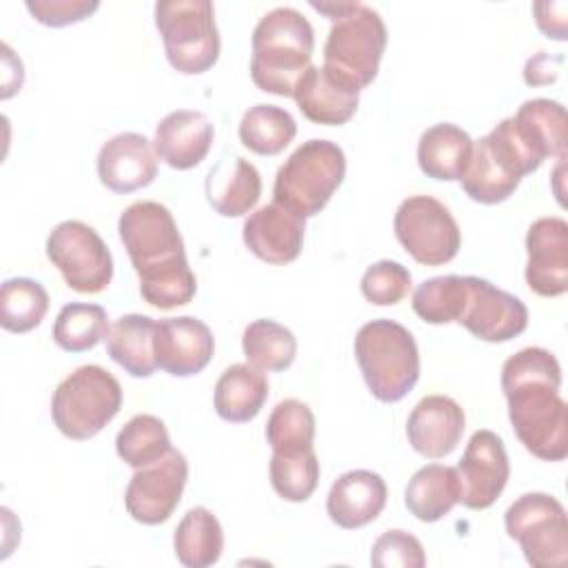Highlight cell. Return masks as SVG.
Listing matches in <instances>:
<instances>
[{"label": "cell", "instance_id": "6da1fadb", "mask_svg": "<svg viewBox=\"0 0 568 568\" xmlns=\"http://www.w3.org/2000/svg\"><path fill=\"white\" fill-rule=\"evenodd\" d=\"M559 386L561 366L546 348H521L501 366L513 430L524 448L544 462H561L568 455V408Z\"/></svg>", "mask_w": 568, "mask_h": 568}, {"label": "cell", "instance_id": "7a4b0ae2", "mask_svg": "<svg viewBox=\"0 0 568 568\" xmlns=\"http://www.w3.org/2000/svg\"><path fill=\"white\" fill-rule=\"evenodd\" d=\"M118 233L146 304L169 311L195 297L197 280L186 262L178 224L164 204L153 200L129 204L118 220Z\"/></svg>", "mask_w": 568, "mask_h": 568}, {"label": "cell", "instance_id": "3957f363", "mask_svg": "<svg viewBox=\"0 0 568 568\" xmlns=\"http://www.w3.org/2000/svg\"><path fill=\"white\" fill-rule=\"evenodd\" d=\"M315 31L306 16L293 7L264 13L251 36V80L260 91L293 98L304 71L311 67Z\"/></svg>", "mask_w": 568, "mask_h": 568}, {"label": "cell", "instance_id": "277c9868", "mask_svg": "<svg viewBox=\"0 0 568 568\" xmlns=\"http://www.w3.org/2000/svg\"><path fill=\"white\" fill-rule=\"evenodd\" d=\"M355 359L371 395L393 404L419 379V351L413 333L393 320L366 322L355 335Z\"/></svg>", "mask_w": 568, "mask_h": 568}, {"label": "cell", "instance_id": "5b68a950", "mask_svg": "<svg viewBox=\"0 0 568 568\" xmlns=\"http://www.w3.org/2000/svg\"><path fill=\"white\" fill-rule=\"evenodd\" d=\"M346 175V155L331 140L302 142L277 169L273 202L300 217L317 215Z\"/></svg>", "mask_w": 568, "mask_h": 568}, {"label": "cell", "instance_id": "8992f818", "mask_svg": "<svg viewBox=\"0 0 568 568\" xmlns=\"http://www.w3.org/2000/svg\"><path fill=\"white\" fill-rule=\"evenodd\" d=\"M122 406L120 382L102 366L87 364L67 375L51 395L55 428L75 442L95 437Z\"/></svg>", "mask_w": 568, "mask_h": 568}, {"label": "cell", "instance_id": "52a82bcc", "mask_svg": "<svg viewBox=\"0 0 568 568\" xmlns=\"http://www.w3.org/2000/svg\"><path fill=\"white\" fill-rule=\"evenodd\" d=\"M386 42L388 31L382 16L368 4L351 2L331 24L324 67L362 91L377 78Z\"/></svg>", "mask_w": 568, "mask_h": 568}, {"label": "cell", "instance_id": "ba28073f", "mask_svg": "<svg viewBox=\"0 0 568 568\" xmlns=\"http://www.w3.org/2000/svg\"><path fill=\"white\" fill-rule=\"evenodd\" d=\"M155 27L169 64L184 75L209 71L220 58L215 9L209 0L155 2Z\"/></svg>", "mask_w": 568, "mask_h": 568}, {"label": "cell", "instance_id": "9c48e42d", "mask_svg": "<svg viewBox=\"0 0 568 568\" xmlns=\"http://www.w3.org/2000/svg\"><path fill=\"white\" fill-rule=\"evenodd\" d=\"M532 171H537V166L519 146L504 118L473 142V155L462 175V186L466 195L479 204H499L508 200L521 178Z\"/></svg>", "mask_w": 568, "mask_h": 568}, {"label": "cell", "instance_id": "30bf717a", "mask_svg": "<svg viewBox=\"0 0 568 568\" xmlns=\"http://www.w3.org/2000/svg\"><path fill=\"white\" fill-rule=\"evenodd\" d=\"M504 526L530 566L550 568L568 561V519L552 495L526 493L517 497L504 515Z\"/></svg>", "mask_w": 568, "mask_h": 568}, {"label": "cell", "instance_id": "8fae6325", "mask_svg": "<svg viewBox=\"0 0 568 568\" xmlns=\"http://www.w3.org/2000/svg\"><path fill=\"white\" fill-rule=\"evenodd\" d=\"M395 237L406 253L424 266L450 262L462 246V231L439 200L430 195H410L402 200L393 220Z\"/></svg>", "mask_w": 568, "mask_h": 568}, {"label": "cell", "instance_id": "7c38bea8", "mask_svg": "<svg viewBox=\"0 0 568 568\" xmlns=\"http://www.w3.org/2000/svg\"><path fill=\"white\" fill-rule=\"evenodd\" d=\"M47 257L67 286L78 293H102L113 277V257L98 231L80 220L55 224L47 237Z\"/></svg>", "mask_w": 568, "mask_h": 568}, {"label": "cell", "instance_id": "4fadbf2b", "mask_svg": "<svg viewBox=\"0 0 568 568\" xmlns=\"http://www.w3.org/2000/svg\"><path fill=\"white\" fill-rule=\"evenodd\" d=\"M189 479L186 457L171 448L162 459L138 468L126 486V513L146 526L164 524L178 508Z\"/></svg>", "mask_w": 568, "mask_h": 568}, {"label": "cell", "instance_id": "5bb4252c", "mask_svg": "<svg viewBox=\"0 0 568 568\" xmlns=\"http://www.w3.org/2000/svg\"><path fill=\"white\" fill-rule=\"evenodd\" d=\"M455 470L459 479V501L470 510L490 508L510 477L501 437L488 428L475 430Z\"/></svg>", "mask_w": 568, "mask_h": 568}, {"label": "cell", "instance_id": "9a60e30c", "mask_svg": "<svg viewBox=\"0 0 568 568\" xmlns=\"http://www.w3.org/2000/svg\"><path fill=\"white\" fill-rule=\"evenodd\" d=\"M457 322L477 339L508 342L526 331L528 308L517 295L468 275V300Z\"/></svg>", "mask_w": 568, "mask_h": 568}, {"label": "cell", "instance_id": "2e32d148", "mask_svg": "<svg viewBox=\"0 0 568 568\" xmlns=\"http://www.w3.org/2000/svg\"><path fill=\"white\" fill-rule=\"evenodd\" d=\"M526 284L541 297L568 291V222L564 217H539L526 233Z\"/></svg>", "mask_w": 568, "mask_h": 568}, {"label": "cell", "instance_id": "e0dca14e", "mask_svg": "<svg viewBox=\"0 0 568 568\" xmlns=\"http://www.w3.org/2000/svg\"><path fill=\"white\" fill-rule=\"evenodd\" d=\"M215 351L211 328L191 315L155 322L153 353L158 368L173 377H191L206 368Z\"/></svg>", "mask_w": 568, "mask_h": 568}, {"label": "cell", "instance_id": "ac0fdd59", "mask_svg": "<svg viewBox=\"0 0 568 568\" xmlns=\"http://www.w3.org/2000/svg\"><path fill=\"white\" fill-rule=\"evenodd\" d=\"M464 426V408L453 397L426 395L413 406L406 419V437L415 453L428 459H442L457 448Z\"/></svg>", "mask_w": 568, "mask_h": 568}, {"label": "cell", "instance_id": "d6986e66", "mask_svg": "<svg viewBox=\"0 0 568 568\" xmlns=\"http://www.w3.org/2000/svg\"><path fill=\"white\" fill-rule=\"evenodd\" d=\"M98 178L113 193H133L158 175V160L146 135L124 131L109 138L98 153Z\"/></svg>", "mask_w": 568, "mask_h": 568}, {"label": "cell", "instance_id": "ffe728a7", "mask_svg": "<svg viewBox=\"0 0 568 568\" xmlns=\"http://www.w3.org/2000/svg\"><path fill=\"white\" fill-rule=\"evenodd\" d=\"M246 248L268 264H288L302 253L304 217L271 202L255 209L242 226Z\"/></svg>", "mask_w": 568, "mask_h": 568}, {"label": "cell", "instance_id": "44dd1931", "mask_svg": "<svg viewBox=\"0 0 568 568\" xmlns=\"http://www.w3.org/2000/svg\"><path fill=\"white\" fill-rule=\"evenodd\" d=\"M306 120L326 126L346 124L359 104V89L326 69L311 64L293 93Z\"/></svg>", "mask_w": 568, "mask_h": 568}, {"label": "cell", "instance_id": "7402d4cb", "mask_svg": "<svg viewBox=\"0 0 568 568\" xmlns=\"http://www.w3.org/2000/svg\"><path fill=\"white\" fill-rule=\"evenodd\" d=\"M388 488L382 475L355 468L339 475L326 497V513L333 524L346 530L375 521L386 506Z\"/></svg>", "mask_w": 568, "mask_h": 568}, {"label": "cell", "instance_id": "603a6c76", "mask_svg": "<svg viewBox=\"0 0 568 568\" xmlns=\"http://www.w3.org/2000/svg\"><path fill=\"white\" fill-rule=\"evenodd\" d=\"M506 120L517 142L537 166H541L546 158H566V109L559 102L548 98L526 100L517 113Z\"/></svg>", "mask_w": 568, "mask_h": 568}, {"label": "cell", "instance_id": "cb8c5ba5", "mask_svg": "<svg viewBox=\"0 0 568 568\" xmlns=\"http://www.w3.org/2000/svg\"><path fill=\"white\" fill-rule=\"evenodd\" d=\"M213 135V124L202 111L178 109L158 122L153 149L171 169L186 171L206 158Z\"/></svg>", "mask_w": 568, "mask_h": 568}, {"label": "cell", "instance_id": "d4e9b609", "mask_svg": "<svg viewBox=\"0 0 568 568\" xmlns=\"http://www.w3.org/2000/svg\"><path fill=\"white\" fill-rule=\"evenodd\" d=\"M206 200L222 217H240L248 213L262 195V178L255 164L235 155L211 166L204 182Z\"/></svg>", "mask_w": 568, "mask_h": 568}, {"label": "cell", "instance_id": "484cf974", "mask_svg": "<svg viewBox=\"0 0 568 568\" xmlns=\"http://www.w3.org/2000/svg\"><path fill=\"white\" fill-rule=\"evenodd\" d=\"M473 155V138L457 124L439 122L426 129L417 142V164L433 180H462Z\"/></svg>", "mask_w": 568, "mask_h": 568}, {"label": "cell", "instance_id": "4316f807", "mask_svg": "<svg viewBox=\"0 0 568 568\" xmlns=\"http://www.w3.org/2000/svg\"><path fill=\"white\" fill-rule=\"evenodd\" d=\"M266 397H268V379L264 371L246 362V364H233L220 375L213 393V404H215V413L224 422L244 424L257 417Z\"/></svg>", "mask_w": 568, "mask_h": 568}, {"label": "cell", "instance_id": "83f0119b", "mask_svg": "<svg viewBox=\"0 0 568 568\" xmlns=\"http://www.w3.org/2000/svg\"><path fill=\"white\" fill-rule=\"evenodd\" d=\"M155 320L142 313L118 317L106 335L109 357L133 377H151L158 368L153 353Z\"/></svg>", "mask_w": 568, "mask_h": 568}, {"label": "cell", "instance_id": "f1b7e54d", "mask_svg": "<svg viewBox=\"0 0 568 568\" xmlns=\"http://www.w3.org/2000/svg\"><path fill=\"white\" fill-rule=\"evenodd\" d=\"M404 504L413 517L433 524L446 517L459 504L457 470L446 464L422 466L404 490Z\"/></svg>", "mask_w": 568, "mask_h": 568}, {"label": "cell", "instance_id": "f546056e", "mask_svg": "<svg viewBox=\"0 0 568 568\" xmlns=\"http://www.w3.org/2000/svg\"><path fill=\"white\" fill-rule=\"evenodd\" d=\"M173 550L178 561L186 568L217 564L224 550V532L217 517L204 506L186 510L173 532Z\"/></svg>", "mask_w": 568, "mask_h": 568}, {"label": "cell", "instance_id": "4dcf8cb0", "mask_svg": "<svg viewBox=\"0 0 568 568\" xmlns=\"http://www.w3.org/2000/svg\"><path fill=\"white\" fill-rule=\"evenodd\" d=\"M295 118L275 104H253L240 120L237 135L242 144L257 155H277L295 138Z\"/></svg>", "mask_w": 568, "mask_h": 568}, {"label": "cell", "instance_id": "1f68e13d", "mask_svg": "<svg viewBox=\"0 0 568 568\" xmlns=\"http://www.w3.org/2000/svg\"><path fill=\"white\" fill-rule=\"evenodd\" d=\"M109 328V315L100 304L71 302L60 308L51 335L62 351L84 353L106 339Z\"/></svg>", "mask_w": 568, "mask_h": 568}, {"label": "cell", "instance_id": "d6a6232c", "mask_svg": "<svg viewBox=\"0 0 568 568\" xmlns=\"http://www.w3.org/2000/svg\"><path fill=\"white\" fill-rule=\"evenodd\" d=\"M242 351L248 364L260 371H284L297 355V339L275 320H255L244 328Z\"/></svg>", "mask_w": 568, "mask_h": 568}, {"label": "cell", "instance_id": "836d02e7", "mask_svg": "<svg viewBox=\"0 0 568 568\" xmlns=\"http://www.w3.org/2000/svg\"><path fill=\"white\" fill-rule=\"evenodd\" d=\"M49 311L47 288L31 277H11L0 288V326L9 333H29Z\"/></svg>", "mask_w": 568, "mask_h": 568}, {"label": "cell", "instance_id": "e575fe53", "mask_svg": "<svg viewBox=\"0 0 568 568\" xmlns=\"http://www.w3.org/2000/svg\"><path fill=\"white\" fill-rule=\"evenodd\" d=\"M315 415L300 399H282L268 415L266 442L275 455H297L313 450Z\"/></svg>", "mask_w": 568, "mask_h": 568}, {"label": "cell", "instance_id": "d590c367", "mask_svg": "<svg viewBox=\"0 0 568 568\" xmlns=\"http://www.w3.org/2000/svg\"><path fill=\"white\" fill-rule=\"evenodd\" d=\"M118 457L131 468H144L171 450V437L164 422L155 415H133L115 437Z\"/></svg>", "mask_w": 568, "mask_h": 568}, {"label": "cell", "instance_id": "8d00e7d4", "mask_svg": "<svg viewBox=\"0 0 568 568\" xmlns=\"http://www.w3.org/2000/svg\"><path fill=\"white\" fill-rule=\"evenodd\" d=\"M468 275H437L424 280L413 293V311L428 324H450L464 313Z\"/></svg>", "mask_w": 568, "mask_h": 568}, {"label": "cell", "instance_id": "74e56055", "mask_svg": "<svg viewBox=\"0 0 568 568\" xmlns=\"http://www.w3.org/2000/svg\"><path fill=\"white\" fill-rule=\"evenodd\" d=\"M271 486L286 501H306L320 481V462L315 450L297 455H275L268 464Z\"/></svg>", "mask_w": 568, "mask_h": 568}, {"label": "cell", "instance_id": "f35d334b", "mask_svg": "<svg viewBox=\"0 0 568 568\" xmlns=\"http://www.w3.org/2000/svg\"><path fill=\"white\" fill-rule=\"evenodd\" d=\"M362 295L375 306H393L410 291V271L395 260H379L371 264L359 282Z\"/></svg>", "mask_w": 568, "mask_h": 568}, {"label": "cell", "instance_id": "ab89813d", "mask_svg": "<svg viewBox=\"0 0 568 568\" xmlns=\"http://www.w3.org/2000/svg\"><path fill=\"white\" fill-rule=\"evenodd\" d=\"M371 566L375 568H424L426 552L422 541L399 528L382 532L371 548Z\"/></svg>", "mask_w": 568, "mask_h": 568}, {"label": "cell", "instance_id": "60d3db41", "mask_svg": "<svg viewBox=\"0 0 568 568\" xmlns=\"http://www.w3.org/2000/svg\"><path fill=\"white\" fill-rule=\"evenodd\" d=\"M98 0H27V11L44 27H67L89 18Z\"/></svg>", "mask_w": 568, "mask_h": 568}, {"label": "cell", "instance_id": "b9f144b4", "mask_svg": "<svg viewBox=\"0 0 568 568\" xmlns=\"http://www.w3.org/2000/svg\"><path fill=\"white\" fill-rule=\"evenodd\" d=\"M535 22L552 40H566V2H535Z\"/></svg>", "mask_w": 568, "mask_h": 568}, {"label": "cell", "instance_id": "7bdbcfd3", "mask_svg": "<svg viewBox=\"0 0 568 568\" xmlns=\"http://www.w3.org/2000/svg\"><path fill=\"white\" fill-rule=\"evenodd\" d=\"M564 58L561 55H550L546 51H539L537 55L528 58L526 67H524V80L530 87H541V84H550L557 80L559 75V67H561Z\"/></svg>", "mask_w": 568, "mask_h": 568}]
</instances>
